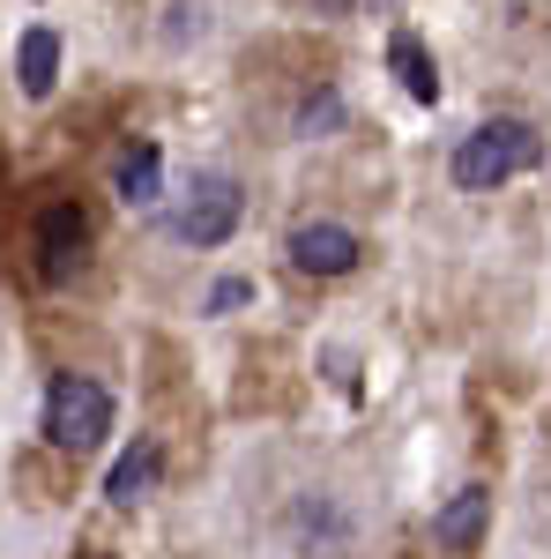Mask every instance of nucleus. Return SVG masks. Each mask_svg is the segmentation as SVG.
Here are the masks:
<instances>
[{
	"mask_svg": "<svg viewBox=\"0 0 551 559\" xmlns=\"http://www.w3.org/2000/svg\"><path fill=\"white\" fill-rule=\"evenodd\" d=\"M529 165H537V134L522 128V120H484V128L463 134V150H455V187L492 194V187H507V179L529 173Z\"/></svg>",
	"mask_w": 551,
	"mask_h": 559,
	"instance_id": "f03ea898",
	"label": "nucleus"
},
{
	"mask_svg": "<svg viewBox=\"0 0 551 559\" xmlns=\"http://www.w3.org/2000/svg\"><path fill=\"white\" fill-rule=\"evenodd\" d=\"M484 522H492V492H484V485H463V492H447V508L432 515V545L463 559V552L484 545Z\"/></svg>",
	"mask_w": 551,
	"mask_h": 559,
	"instance_id": "423d86ee",
	"label": "nucleus"
},
{
	"mask_svg": "<svg viewBox=\"0 0 551 559\" xmlns=\"http://www.w3.org/2000/svg\"><path fill=\"white\" fill-rule=\"evenodd\" d=\"M83 247H89V216L75 202H52L38 216V276L45 284H68L83 269Z\"/></svg>",
	"mask_w": 551,
	"mask_h": 559,
	"instance_id": "20e7f679",
	"label": "nucleus"
},
{
	"mask_svg": "<svg viewBox=\"0 0 551 559\" xmlns=\"http://www.w3.org/2000/svg\"><path fill=\"white\" fill-rule=\"evenodd\" d=\"M358 231L350 224H298L291 231V269H306V276H350L358 269Z\"/></svg>",
	"mask_w": 551,
	"mask_h": 559,
	"instance_id": "39448f33",
	"label": "nucleus"
},
{
	"mask_svg": "<svg viewBox=\"0 0 551 559\" xmlns=\"http://www.w3.org/2000/svg\"><path fill=\"white\" fill-rule=\"evenodd\" d=\"M171 231H179L187 247H224V239L239 231V179L202 173L194 187H187V202H179V216H171Z\"/></svg>",
	"mask_w": 551,
	"mask_h": 559,
	"instance_id": "7ed1b4c3",
	"label": "nucleus"
},
{
	"mask_svg": "<svg viewBox=\"0 0 551 559\" xmlns=\"http://www.w3.org/2000/svg\"><path fill=\"white\" fill-rule=\"evenodd\" d=\"M336 120H343V105L328 97V90H321V97H313V105L298 112V134H321V128H336Z\"/></svg>",
	"mask_w": 551,
	"mask_h": 559,
	"instance_id": "9b49d317",
	"label": "nucleus"
},
{
	"mask_svg": "<svg viewBox=\"0 0 551 559\" xmlns=\"http://www.w3.org/2000/svg\"><path fill=\"white\" fill-rule=\"evenodd\" d=\"M15 83H23V97H52V83H60V38L45 23H31L15 45Z\"/></svg>",
	"mask_w": 551,
	"mask_h": 559,
	"instance_id": "0eeeda50",
	"label": "nucleus"
},
{
	"mask_svg": "<svg viewBox=\"0 0 551 559\" xmlns=\"http://www.w3.org/2000/svg\"><path fill=\"white\" fill-rule=\"evenodd\" d=\"M254 299V284L247 276H224V284H209V313H231V306H247Z\"/></svg>",
	"mask_w": 551,
	"mask_h": 559,
	"instance_id": "f8f14e48",
	"label": "nucleus"
},
{
	"mask_svg": "<svg viewBox=\"0 0 551 559\" xmlns=\"http://www.w3.org/2000/svg\"><path fill=\"white\" fill-rule=\"evenodd\" d=\"M120 202L128 210H157V194H165V157H157V142H134L128 157H120Z\"/></svg>",
	"mask_w": 551,
	"mask_h": 559,
	"instance_id": "6e6552de",
	"label": "nucleus"
},
{
	"mask_svg": "<svg viewBox=\"0 0 551 559\" xmlns=\"http://www.w3.org/2000/svg\"><path fill=\"white\" fill-rule=\"evenodd\" d=\"M387 60H395V75H403V90H410L418 105H440V75H432V52H424L410 31H395V38H387Z\"/></svg>",
	"mask_w": 551,
	"mask_h": 559,
	"instance_id": "9d476101",
	"label": "nucleus"
},
{
	"mask_svg": "<svg viewBox=\"0 0 551 559\" xmlns=\"http://www.w3.org/2000/svg\"><path fill=\"white\" fill-rule=\"evenodd\" d=\"M105 432H112V395H105V381L52 373V388H45V440L60 455H89Z\"/></svg>",
	"mask_w": 551,
	"mask_h": 559,
	"instance_id": "f257e3e1",
	"label": "nucleus"
},
{
	"mask_svg": "<svg viewBox=\"0 0 551 559\" xmlns=\"http://www.w3.org/2000/svg\"><path fill=\"white\" fill-rule=\"evenodd\" d=\"M149 485H157V448L142 440V448H128V455L112 463V477H105V500H112V508H134V500H149Z\"/></svg>",
	"mask_w": 551,
	"mask_h": 559,
	"instance_id": "1a4fd4ad",
	"label": "nucleus"
}]
</instances>
